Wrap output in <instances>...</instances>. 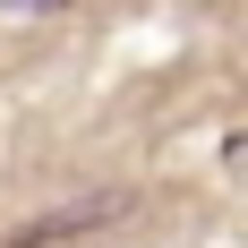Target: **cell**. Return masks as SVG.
<instances>
[{
  "instance_id": "obj_1",
  "label": "cell",
  "mask_w": 248,
  "mask_h": 248,
  "mask_svg": "<svg viewBox=\"0 0 248 248\" xmlns=\"http://www.w3.org/2000/svg\"><path fill=\"white\" fill-rule=\"evenodd\" d=\"M111 214H120V188H94V197H77V205H51V214L17 223L9 248H60V240H77V231H103Z\"/></svg>"
},
{
  "instance_id": "obj_2",
  "label": "cell",
  "mask_w": 248,
  "mask_h": 248,
  "mask_svg": "<svg viewBox=\"0 0 248 248\" xmlns=\"http://www.w3.org/2000/svg\"><path fill=\"white\" fill-rule=\"evenodd\" d=\"M9 17H43V9H60V0H0Z\"/></svg>"
}]
</instances>
